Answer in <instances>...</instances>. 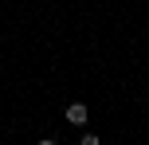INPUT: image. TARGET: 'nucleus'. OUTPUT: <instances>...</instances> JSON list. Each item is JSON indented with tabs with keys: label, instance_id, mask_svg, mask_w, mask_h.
I'll return each instance as SVG.
<instances>
[{
	"label": "nucleus",
	"instance_id": "nucleus-2",
	"mask_svg": "<svg viewBox=\"0 0 149 145\" xmlns=\"http://www.w3.org/2000/svg\"><path fill=\"white\" fill-rule=\"evenodd\" d=\"M82 145H98V137H94V133H86V137H82Z\"/></svg>",
	"mask_w": 149,
	"mask_h": 145
},
{
	"label": "nucleus",
	"instance_id": "nucleus-1",
	"mask_svg": "<svg viewBox=\"0 0 149 145\" xmlns=\"http://www.w3.org/2000/svg\"><path fill=\"white\" fill-rule=\"evenodd\" d=\"M67 122H74V126H82V122H86V106H82V102L67 106Z\"/></svg>",
	"mask_w": 149,
	"mask_h": 145
},
{
	"label": "nucleus",
	"instance_id": "nucleus-3",
	"mask_svg": "<svg viewBox=\"0 0 149 145\" xmlns=\"http://www.w3.org/2000/svg\"><path fill=\"white\" fill-rule=\"evenodd\" d=\"M39 145H55V141H39Z\"/></svg>",
	"mask_w": 149,
	"mask_h": 145
}]
</instances>
